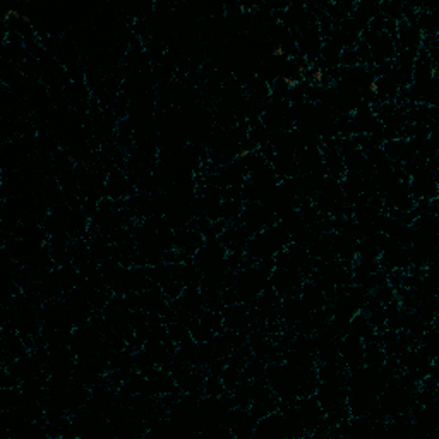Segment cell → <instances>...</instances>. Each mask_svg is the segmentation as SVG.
<instances>
[{"label": "cell", "mask_w": 439, "mask_h": 439, "mask_svg": "<svg viewBox=\"0 0 439 439\" xmlns=\"http://www.w3.org/2000/svg\"><path fill=\"white\" fill-rule=\"evenodd\" d=\"M415 391L404 388L391 378L385 390L378 394V407L386 419L401 414H410L415 404Z\"/></svg>", "instance_id": "2"}, {"label": "cell", "mask_w": 439, "mask_h": 439, "mask_svg": "<svg viewBox=\"0 0 439 439\" xmlns=\"http://www.w3.org/2000/svg\"><path fill=\"white\" fill-rule=\"evenodd\" d=\"M386 360L385 349L379 343H364V366H383Z\"/></svg>", "instance_id": "12"}, {"label": "cell", "mask_w": 439, "mask_h": 439, "mask_svg": "<svg viewBox=\"0 0 439 439\" xmlns=\"http://www.w3.org/2000/svg\"><path fill=\"white\" fill-rule=\"evenodd\" d=\"M350 333L356 335V337L360 338L364 343L374 342L376 330L371 324V321H369L366 312L359 311L352 319H350Z\"/></svg>", "instance_id": "11"}, {"label": "cell", "mask_w": 439, "mask_h": 439, "mask_svg": "<svg viewBox=\"0 0 439 439\" xmlns=\"http://www.w3.org/2000/svg\"><path fill=\"white\" fill-rule=\"evenodd\" d=\"M285 439L287 438V427L285 419L280 410L271 412V414L264 415L263 419L257 420L256 429H254L253 439Z\"/></svg>", "instance_id": "7"}, {"label": "cell", "mask_w": 439, "mask_h": 439, "mask_svg": "<svg viewBox=\"0 0 439 439\" xmlns=\"http://www.w3.org/2000/svg\"><path fill=\"white\" fill-rule=\"evenodd\" d=\"M290 235L287 234L285 228L276 221L271 227L250 235V239L246 244V256L254 261L269 260L275 257L280 250L285 249L290 244Z\"/></svg>", "instance_id": "1"}, {"label": "cell", "mask_w": 439, "mask_h": 439, "mask_svg": "<svg viewBox=\"0 0 439 439\" xmlns=\"http://www.w3.org/2000/svg\"><path fill=\"white\" fill-rule=\"evenodd\" d=\"M359 55H357L356 49H343L340 54V67H356L359 65Z\"/></svg>", "instance_id": "17"}, {"label": "cell", "mask_w": 439, "mask_h": 439, "mask_svg": "<svg viewBox=\"0 0 439 439\" xmlns=\"http://www.w3.org/2000/svg\"><path fill=\"white\" fill-rule=\"evenodd\" d=\"M338 356L346 371L364 366V342L349 333L338 340Z\"/></svg>", "instance_id": "6"}, {"label": "cell", "mask_w": 439, "mask_h": 439, "mask_svg": "<svg viewBox=\"0 0 439 439\" xmlns=\"http://www.w3.org/2000/svg\"><path fill=\"white\" fill-rule=\"evenodd\" d=\"M225 393L227 391H225L220 376L208 374V378H205V381H202V394L205 397H223Z\"/></svg>", "instance_id": "13"}, {"label": "cell", "mask_w": 439, "mask_h": 439, "mask_svg": "<svg viewBox=\"0 0 439 439\" xmlns=\"http://www.w3.org/2000/svg\"><path fill=\"white\" fill-rule=\"evenodd\" d=\"M129 191H131V184L127 182V179L124 177V173L119 170V168H113L112 172L109 173V179L105 182V198H110L112 201H117V199H127Z\"/></svg>", "instance_id": "10"}, {"label": "cell", "mask_w": 439, "mask_h": 439, "mask_svg": "<svg viewBox=\"0 0 439 439\" xmlns=\"http://www.w3.org/2000/svg\"><path fill=\"white\" fill-rule=\"evenodd\" d=\"M276 216L263 205V202H244L242 206L241 216H239V223L249 232L250 235L257 234V232L264 230V228L271 227L276 223Z\"/></svg>", "instance_id": "3"}, {"label": "cell", "mask_w": 439, "mask_h": 439, "mask_svg": "<svg viewBox=\"0 0 439 439\" xmlns=\"http://www.w3.org/2000/svg\"><path fill=\"white\" fill-rule=\"evenodd\" d=\"M405 145H407V139L398 138V139H393V141L383 143L381 147L391 161H400L401 153H404V150H405Z\"/></svg>", "instance_id": "15"}, {"label": "cell", "mask_w": 439, "mask_h": 439, "mask_svg": "<svg viewBox=\"0 0 439 439\" xmlns=\"http://www.w3.org/2000/svg\"><path fill=\"white\" fill-rule=\"evenodd\" d=\"M278 316L282 317L285 323L290 324H297L301 321L308 319L311 316V311L305 308V304L302 302V298L298 295H294V297H285L282 298L278 305Z\"/></svg>", "instance_id": "8"}, {"label": "cell", "mask_w": 439, "mask_h": 439, "mask_svg": "<svg viewBox=\"0 0 439 439\" xmlns=\"http://www.w3.org/2000/svg\"><path fill=\"white\" fill-rule=\"evenodd\" d=\"M298 297L302 298L305 308H308L311 312L317 311V309L326 308L328 305V297L324 295L323 290H321L319 287L312 282V280H305V282L302 283V289H301V294H298Z\"/></svg>", "instance_id": "9"}, {"label": "cell", "mask_w": 439, "mask_h": 439, "mask_svg": "<svg viewBox=\"0 0 439 439\" xmlns=\"http://www.w3.org/2000/svg\"><path fill=\"white\" fill-rule=\"evenodd\" d=\"M304 282V276L297 269L275 268L271 275H269V287L282 298L294 297V295L301 294L302 283Z\"/></svg>", "instance_id": "4"}, {"label": "cell", "mask_w": 439, "mask_h": 439, "mask_svg": "<svg viewBox=\"0 0 439 439\" xmlns=\"http://www.w3.org/2000/svg\"><path fill=\"white\" fill-rule=\"evenodd\" d=\"M401 6L404 2H393V0H386V2H379V13L383 14V17L388 21H401Z\"/></svg>", "instance_id": "14"}, {"label": "cell", "mask_w": 439, "mask_h": 439, "mask_svg": "<svg viewBox=\"0 0 439 439\" xmlns=\"http://www.w3.org/2000/svg\"><path fill=\"white\" fill-rule=\"evenodd\" d=\"M372 295L376 297V301L379 302L381 305H386L390 304V302H393L394 298H397V290L393 289V287L390 285V283H386V285H381L378 287V289L372 292Z\"/></svg>", "instance_id": "16"}, {"label": "cell", "mask_w": 439, "mask_h": 439, "mask_svg": "<svg viewBox=\"0 0 439 439\" xmlns=\"http://www.w3.org/2000/svg\"><path fill=\"white\" fill-rule=\"evenodd\" d=\"M223 424L232 431L234 438L253 439L257 420L250 415L249 407H234L228 410Z\"/></svg>", "instance_id": "5"}]
</instances>
